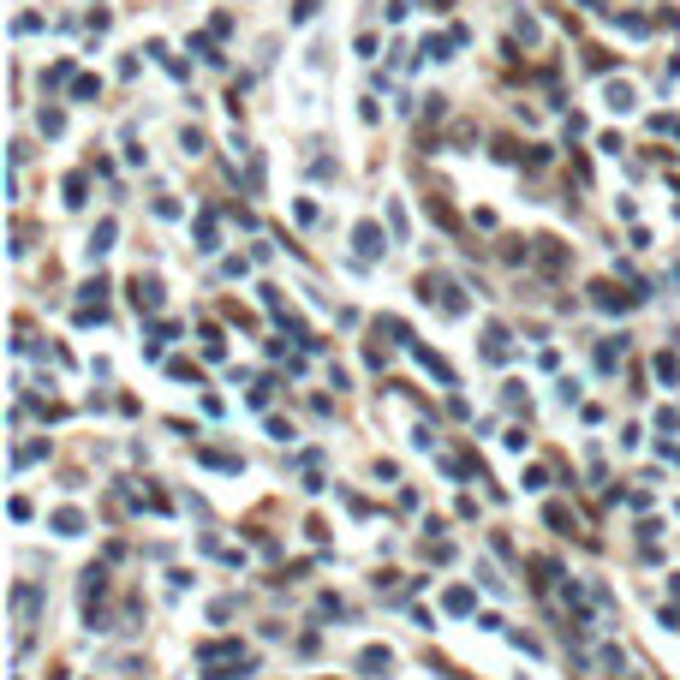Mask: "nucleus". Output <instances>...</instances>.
Listing matches in <instances>:
<instances>
[{"instance_id":"1","label":"nucleus","mask_w":680,"mask_h":680,"mask_svg":"<svg viewBox=\"0 0 680 680\" xmlns=\"http://www.w3.org/2000/svg\"><path fill=\"white\" fill-rule=\"evenodd\" d=\"M352 245H358V257H382L388 251V239H382V227H376V221H358Z\"/></svg>"},{"instance_id":"2","label":"nucleus","mask_w":680,"mask_h":680,"mask_svg":"<svg viewBox=\"0 0 680 680\" xmlns=\"http://www.w3.org/2000/svg\"><path fill=\"white\" fill-rule=\"evenodd\" d=\"M132 298H137V311H155V305H162V287L137 275V281H132Z\"/></svg>"},{"instance_id":"3","label":"nucleus","mask_w":680,"mask_h":680,"mask_svg":"<svg viewBox=\"0 0 680 680\" xmlns=\"http://www.w3.org/2000/svg\"><path fill=\"white\" fill-rule=\"evenodd\" d=\"M484 358H495V364L507 358V328H489L484 334Z\"/></svg>"},{"instance_id":"4","label":"nucleus","mask_w":680,"mask_h":680,"mask_svg":"<svg viewBox=\"0 0 680 680\" xmlns=\"http://www.w3.org/2000/svg\"><path fill=\"white\" fill-rule=\"evenodd\" d=\"M358 668H364V674H376V680H382V674H388V651H364V656H358Z\"/></svg>"},{"instance_id":"5","label":"nucleus","mask_w":680,"mask_h":680,"mask_svg":"<svg viewBox=\"0 0 680 680\" xmlns=\"http://www.w3.org/2000/svg\"><path fill=\"white\" fill-rule=\"evenodd\" d=\"M597 305H603V311H627L633 298H627V293H615V287H597Z\"/></svg>"},{"instance_id":"6","label":"nucleus","mask_w":680,"mask_h":680,"mask_svg":"<svg viewBox=\"0 0 680 680\" xmlns=\"http://www.w3.org/2000/svg\"><path fill=\"white\" fill-rule=\"evenodd\" d=\"M609 108H621V114H627V108H633V84H609Z\"/></svg>"},{"instance_id":"7","label":"nucleus","mask_w":680,"mask_h":680,"mask_svg":"<svg viewBox=\"0 0 680 680\" xmlns=\"http://www.w3.org/2000/svg\"><path fill=\"white\" fill-rule=\"evenodd\" d=\"M78 525H84V519H78L72 507H66V513H54V532H60V537H78Z\"/></svg>"}]
</instances>
